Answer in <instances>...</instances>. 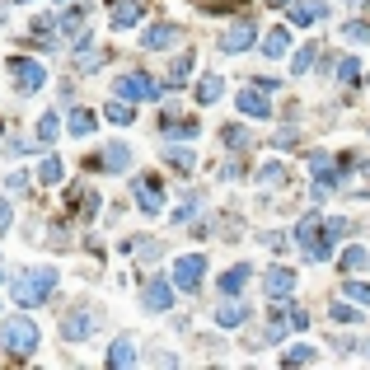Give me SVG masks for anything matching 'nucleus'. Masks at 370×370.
Here are the masks:
<instances>
[{
    "label": "nucleus",
    "instance_id": "18",
    "mask_svg": "<svg viewBox=\"0 0 370 370\" xmlns=\"http://www.w3.org/2000/svg\"><path fill=\"white\" fill-rule=\"evenodd\" d=\"M248 277H253V272H248L244 263H239V267H230V272L220 277V295H239L244 286H248Z\"/></svg>",
    "mask_w": 370,
    "mask_h": 370
},
{
    "label": "nucleus",
    "instance_id": "46",
    "mask_svg": "<svg viewBox=\"0 0 370 370\" xmlns=\"http://www.w3.org/2000/svg\"><path fill=\"white\" fill-rule=\"evenodd\" d=\"M366 356H370V347H366Z\"/></svg>",
    "mask_w": 370,
    "mask_h": 370
},
{
    "label": "nucleus",
    "instance_id": "1",
    "mask_svg": "<svg viewBox=\"0 0 370 370\" xmlns=\"http://www.w3.org/2000/svg\"><path fill=\"white\" fill-rule=\"evenodd\" d=\"M43 343V333H38V323L28 314H14L0 323V351H10V356H33Z\"/></svg>",
    "mask_w": 370,
    "mask_h": 370
},
{
    "label": "nucleus",
    "instance_id": "13",
    "mask_svg": "<svg viewBox=\"0 0 370 370\" xmlns=\"http://www.w3.org/2000/svg\"><path fill=\"white\" fill-rule=\"evenodd\" d=\"M99 169H108V174H122V169H132V146L127 141H113L104 150V164Z\"/></svg>",
    "mask_w": 370,
    "mask_h": 370
},
{
    "label": "nucleus",
    "instance_id": "34",
    "mask_svg": "<svg viewBox=\"0 0 370 370\" xmlns=\"http://www.w3.org/2000/svg\"><path fill=\"white\" fill-rule=\"evenodd\" d=\"M197 10H207V14H220V10H235V5H244V0H192Z\"/></svg>",
    "mask_w": 370,
    "mask_h": 370
},
{
    "label": "nucleus",
    "instance_id": "4",
    "mask_svg": "<svg viewBox=\"0 0 370 370\" xmlns=\"http://www.w3.org/2000/svg\"><path fill=\"white\" fill-rule=\"evenodd\" d=\"M10 76H14V89L19 94H38L47 84V66L33 61V56H10Z\"/></svg>",
    "mask_w": 370,
    "mask_h": 370
},
{
    "label": "nucleus",
    "instance_id": "15",
    "mask_svg": "<svg viewBox=\"0 0 370 370\" xmlns=\"http://www.w3.org/2000/svg\"><path fill=\"white\" fill-rule=\"evenodd\" d=\"M244 319H248V305H239V300H225V295H220V310H216V323H220V328H239Z\"/></svg>",
    "mask_w": 370,
    "mask_h": 370
},
{
    "label": "nucleus",
    "instance_id": "11",
    "mask_svg": "<svg viewBox=\"0 0 370 370\" xmlns=\"http://www.w3.org/2000/svg\"><path fill=\"white\" fill-rule=\"evenodd\" d=\"M141 300H146V310L169 314V305H174V286H169L164 277H150V281H146V291H141Z\"/></svg>",
    "mask_w": 370,
    "mask_h": 370
},
{
    "label": "nucleus",
    "instance_id": "21",
    "mask_svg": "<svg viewBox=\"0 0 370 370\" xmlns=\"http://www.w3.org/2000/svg\"><path fill=\"white\" fill-rule=\"evenodd\" d=\"M310 361H319L314 356V347H305V343H295L281 351V366H310Z\"/></svg>",
    "mask_w": 370,
    "mask_h": 370
},
{
    "label": "nucleus",
    "instance_id": "16",
    "mask_svg": "<svg viewBox=\"0 0 370 370\" xmlns=\"http://www.w3.org/2000/svg\"><path fill=\"white\" fill-rule=\"evenodd\" d=\"M286 52H291V33H286V28H272V33L263 38V56L277 61V56H286Z\"/></svg>",
    "mask_w": 370,
    "mask_h": 370
},
{
    "label": "nucleus",
    "instance_id": "29",
    "mask_svg": "<svg viewBox=\"0 0 370 370\" xmlns=\"http://www.w3.org/2000/svg\"><path fill=\"white\" fill-rule=\"evenodd\" d=\"M356 76H361V61H356V56H343V61H338V71H333L338 84H356Z\"/></svg>",
    "mask_w": 370,
    "mask_h": 370
},
{
    "label": "nucleus",
    "instance_id": "8",
    "mask_svg": "<svg viewBox=\"0 0 370 370\" xmlns=\"http://www.w3.org/2000/svg\"><path fill=\"white\" fill-rule=\"evenodd\" d=\"M253 38H258V28L248 24V19H239V24H230L225 33H220V52H248Z\"/></svg>",
    "mask_w": 370,
    "mask_h": 370
},
{
    "label": "nucleus",
    "instance_id": "28",
    "mask_svg": "<svg viewBox=\"0 0 370 370\" xmlns=\"http://www.w3.org/2000/svg\"><path fill=\"white\" fill-rule=\"evenodd\" d=\"M80 28H84V10H80V5H71V10H61V33H66V38H76Z\"/></svg>",
    "mask_w": 370,
    "mask_h": 370
},
{
    "label": "nucleus",
    "instance_id": "10",
    "mask_svg": "<svg viewBox=\"0 0 370 370\" xmlns=\"http://www.w3.org/2000/svg\"><path fill=\"white\" fill-rule=\"evenodd\" d=\"M291 291H295V272H291V267H267V272H263V295L286 300Z\"/></svg>",
    "mask_w": 370,
    "mask_h": 370
},
{
    "label": "nucleus",
    "instance_id": "40",
    "mask_svg": "<svg viewBox=\"0 0 370 370\" xmlns=\"http://www.w3.org/2000/svg\"><path fill=\"white\" fill-rule=\"evenodd\" d=\"M10 220H14V207H10V202H5V197H0V235H5V230H10Z\"/></svg>",
    "mask_w": 370,
    "mask_h": 370
},
{
    "label": "nucleus",
    "instance_id": "9",
    "mask_svg": "<svg viewBox=\"0 0 370 370\" xmlns=\"http://www.w3.org/2000/svg\"><path fill=\"white\" fill-rule=\"evenodd\" d=\"M94 328H99V314H89V310H71V314L61 319V333H66L71 343H84Z\"/></svg>",
    "mask_w": 370,
    "mask_h": 370
},
{
    "label": "nucleus",
    "instance_id": "17",
    "mask_svg": "<svg viewBox=\"0 0 370 370\" xmlns=\"http://www.w3.org/2000/svg\"><path fill=\"white\" fill-rule=\"evenodd\" d=\"M108 366H136V343L132 338H117L108 347Z\"/></svg>",
    "mask_w": 370,
    "mask_h": 370
},
{
    "label": "nucleus",
    "instance_id": "30",
    "mask_svg": "<svg viewBox=\"0 0 370 370\" xmlns=\"http://www.w3.org/2000/svg\"><path fill=\"white\" fill-rule=\"evenodd\" d=\"M38 183H61V159L56 155H47L38 164Z\"/></svg>",
    "mask_w": 370,
    "mask_h": 370
},
{
    "label": "nucleus",
    "instance_id": "3",
    "mask_svg": "<svg viewBox=\"0 0 370 370\" xmlns=\"http://www.w3.org/2000/svg\"><path fill=\"white\" fill-rule=\"evenodd\" d=\"M113 94H122V99H132V104H155L159 99V80L155 76H146V71H127V76H117L113 80Z\"/></svg>",
    "mask_w": 370,
    "mask_h": 370
},
{
    "label": "nucleus",
    "instance_id": "5",
    "mask_svg": "<svg viewBox=\"0 0 370 370\" xmlns=\"http://www.w3.org/2000/svg\"><path fill=\"white\" fill-rule=\"evenodd\" d=\"M202 272H207V258H202V253H183V258L174 263V286L192 295L202 286Z\"/></svg>",
    "mask_w": 370,
    "mask_h": 370
},
{
    "label": "nucleus",
    "instance_id": "43",
    "mask_svg": "<svg viewBox=\"0 0 370 370\" xmlns=\"http://www.w3.org/2000/svg\"><path fill=\"white\" fill-rule=\"evenodd\" d=\"M272 5H286V0H272Z\"/></svg>",
    "mask_w": 370,
    "mask_h": 370
},
{
    "label": "nucleus",
    "instance_id": "22",
    "mask_svg": "<svg viewBox=\"0 0 370 370\" xmlns=\"http://www.w3.org/2000/svg\"><path fill=\"white\" fill-rule=\"evenodd\" d=\"M220 94H225V80L220 76H207L202 84H197V104H216Z\"/></svg>",
    "mask_w": 370,
    "mask_h": 370
},
{
    "label": "nucleus",
    "instance_id": "41",
    "mask_svg": "<svg viewBox=\"0 0 370 370\" xmlns=\"http://www.w3.org/2000/svg\"><path fill=\"white\" fill-rule=\"evenodd\" d=\"M192 216H197V202H192V197H187V207H178V211H174V220H178V225H183V220H192Z\"/></svg>",
    "mask_w": 370,
    "mask_h": 370
},
{
    "label": "nucleus",
    "instance_id": "27",
    "mask_svg": "<svg viewBox=\"0 0 370 370\" xmlns=\"http://www.w3.org/2000/svg\"><path fill=\"white\" fill-rule=\"evenodd\" d=\"M66 132H71V136H89V132H94V113L76 108V113H71V122H66Z\"/></svg>",
    "mask_w": 370,
    "mask_h": 370
},
{
    "label": "nucleus",
    "instance_id": "38",
    "mask_svg": "<svg viewBox=\"0 0 370 370\" xmlns=\"http://www.w3.org/2000/svg\"><path fill=\"white\" fill-rule=\"evenodd\" d=\"M225 146L244 150V146H248V132H244V127H225Z\"/></svg>",
    "mask_w": 370,
    "mask_h": 370
},
{
    "label": "nucleus",
    "instance_id": "23",
    "mask_svg": "<svg viewBox=\"0 0 370 370\" xmlns=\"http://www.w3.org/2000/svg\"><path fill=\"white\" fill-rule=\"evenodd\" d=\"M202 132V127H197V122H192V117H174V108H169V122H164V136H187V141H192V136Z\"/></svg>",
    "mask_w": 370,
    "mask_h": 370
},
{
    "label": "nucleus",
    "instance_id": "44",
    "mask_svg": "<svg viewBox=\"0 0 370 370\" xmlns=\"http://www.w3.org/2000/svg\"><path fill=\"white\" fill-rule=\"evenodd\" d=\"M14 5H24V0H14Z\"/></svg>",
    "mask_w": 370,
    "mask_h": 370
},
{
    "label": "nucleus",
    "instance_id": "33",
    "mask_svg": "<svg viewBox=\"0 0 370 370\" xmlns=\"http://www.w3.org/2000/svg\"><path fill=\"white\" fill-rule=\"evenodd\" d=\"M258 183H286V164H277V159H272L263 174H258Z\"/></svg>",
    "mask_w": 370,
    "mask_h": 370
},
{
    "label": "nucleus",
    "instance_id": "45",
    "mask_svg": "<svg viewBox=\"0 0 370 370\" xmlns=\"http://www.w3.org/2000/svg\"><path fill=\"white\" fill-rule=\"evenodd\" d=\"M347 5H356V0H347Z\"/></svg>",
    "mask_w": 370,
    "mask_h": 370
},
{
    "label": "nucleus",
    "instance_id": "39",
    "mask_svg": "<svg viewBox=\"0 0 370 370\" xmlns=\"http://www.w3.org/2000/svg\"><path fill=\"white\" fill-rule=\"evenodd\" d=\"M333 319H338V323H356V310H351V305H333Z\"/></svg>",
    "mask_w": 370,
    "mask_h": 370
},
{
    "label": "nucleus",
    "instance_id": "26",
    "mask_svg": "<svg viewBox=\"0 0 370 370\" xmlns=\"http://www.w3.org/2000/svg\"><path fill=\"white\" fill-rule=\"evenodd\" d=\"M108 122L127 127V122H132V99H122V94H117V99H108Z\"/></svg>",
    "mask_w": 370,
    "mask_h": 370
},
{
    "label": "nucleus",
    "instance_id": "25",
    "mask_svg": "<svg viewBox=\"0 0 370 370\" xmlns=\"http://www.w3.org/2000/svg\"><path fill=\"white\" fill-rule=\"evenodd\" d=\"M164 159H169V169H178V174H192V164H197V155H192V150H178V146H169Z\"/></svg>",
    "mask_w": 370,
    "mask_h": 370
},
{
    "label": "nucleus",
    "instance_id": "19",
    "mask_svg": "<svg viewBox=\"0 0 370 370\" xmlns=\"http://www.w3.org/2000/svg\"><path fill=\"white\" fill-rule=\"evenodd\" d=\"M108 19H113V28H132L136 19H141V10H136L132 0H113V14H108Z\"/></svg>",
    "mask_w": 370,
    "mask_h": 370
},
{
    "label": "nucleus",
    "instance_id": "6",
    "mask_svg": "<svg viewBox=\"0 0 370 370\" xmlns=\"http://www.w3.org/2000/svg\"><path fill=\"white\" fill-rule=\"evenodd\" d=\"M178 43H183V28L178 24H150L141 33V47L146 52H164V47H178Z\"/></svg>",
    "mask_w": 370,
    "mask_h": 370
},
{
    "label": "nucleus",
    "instance_id": "14",
    "mask_svg": "<svg viewBox=\"0 0 370 370\" xmlns=\"http://www.w3.org/2000/svg\"><path fill=\"white\" fill-rule=\"evenodd\" d=\"M239 113H248V117H267V113H272L267 89H263V94H258V89H239Z\"/></svg>",
    "mask_w": 370,
    "mask_h": 370
},
{
    "label": "nucleus",
    "instance_id": "36",
    "mask_svg": "<svg viewBox=\"0 0 370 370\" xmlns=\"http://www.w3.org/2000/svg\"><path fill=\"white\" fill-rule=\"evenodd\" d=\"M343 38H347V43H370V24H347Z\"/></svg>",
    "mask_w": 370,
    "mask_h": 370
},
{
    "label": "nucleus",
    "instance_id": "12",
    "mask_svg": "<svg viewBox=\"0 0 370 370\" xmlns=\"http://www.w3.org/2000/svg\"><path fill=\"white\" fill-rule=\"evenodd\" d=\"M323 19V0H291V24L295 28H310Z\"/></svg>",
    "mask_w": 370,
    "mask_h": 370
},
{
    "label": "nucleus",
    "instance_id": "35",
    "mask_svg": "<svg viewBox=\"0 0 370 370\" xmlns=\"http://www.w3.org/2000/svg\"><path fill=\"white\" fill-rule=\"evenodd\" d=\"M343 291L351 295V300H356V305H370V286H366V281H347Z\"/></svg>",
    "mask_w": 370,
    "mask_h": 370
},
{
    "label": "nucleus",
    "instance_id": "37",
    "mask_svg": "<svg viewBox=\"0 0 370 370\" xmlns=\"http://www.w3.org/2000/svg\"><path fill=\"white\" fill-rule=\"evenodd\" d=\"M361 263H366V248H347L343 253V272H356Z\"/></svg>",
    "mask_w": 370,
    "mask_h": 370
},
{
    "label": "nucleus",
    "instance_id": "31",
    "mask_svg": "<svg viewBox=\"0 0 370 370\" xmlns=\"http://www.w3.org/2000/svg\"><path fill=\"white\" fill-rule=\"evenodd\" d=\"M192 71H197V61H192V52H187V56H178V61H174V71H169V84H183V80L192 76Z\"/></svg>",
    "mask_w": 370,
    "mask_h": 370
},
{
    "label": "nucleus",
    "instance_id": "7",
    "mask_svg": "<svg viewBox=\"0 0 370 370\" xmlns=\"http://www.w3.org/2000/svg\"><path fill=\"white\" fill-rule=\"evenodd\" d=\"M132 192H136V207H141L146 216H159V211H164V187H159L155 178H136Z\"/></svg>",
    "mask_w": 370,
    "mask_h": 370
},
{
    "label": "nucleus",
    "instance_id": "32",
    "mask_svg": "<svg viewBox=\"0 0 370 370\" xmlns=\"http://www.w3.org/2000/svg\"><path fill=\"white\" fill-rule=\"evenodd\" d=\"M314 52H319V47H300V52H295V61H291V71H295V76H305V71L314 66Z\"/></svg>",
    "mask_w": 370,
    "mask_h": 370
},
{
    "label": "nucleus",
    "instance_id": "20",
    "mask_svg": "<svg viewBox=\"0 0 370 370\" xmlns=\"http://www.w3.org/2000/svg\"><path fill=\"white\" fill-rule=\"evenodd\" d=\"M310 169H314L319 183H343V169H333V159H328V155H314V159H310Z\"/></svg>",
    "mask_w": 370,
    "mask_h": 370
},
{
    "label": "nucleus",
    "instance_id": "42",
    "mask_svg": "<svg viewBox=\"0 0 370 370\" xmlns=\"http://www.w3.org/2000/svg\"><path fill=\"white\" fill-rule=\"evenodd\" d=\"M0 277H5V258H0Z\"/></svg>",
    "mask_w": 370,
    "mask_h": 370
},
{
    "label": "nucleus",
    "instance_id": "2",
    "mask_svg": "<svg viewBox=\"0 0 370 370\" xmlns=\"http://www.w3.org/2000/svg\"><path fill=\"white\" fill-rule=\"evenodd\" d=\"M52 291H56V267H33V272H24V277L14 281V300H19L24 310L43 305Z\"/></svg>",
    "mask_w": 370,
    "mask_h": 370
},
{
    "label": "nucleus",
    "instance_id": "24",
    "mask_svg": "<svg viewBox=\"0 0 370 370\" xmlns=\"http://www.w3.org/2000/svg\"><path fill=\"white\" fill-rule=\"evenodd\" d=\"M56 132H61V122H56V113H43V117H38V146H52L56 141Z\"/></svg>",
    "mask_w": 370,
    "mask_h": 370
}]
</instances>
